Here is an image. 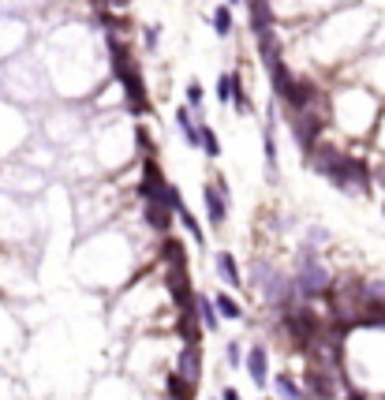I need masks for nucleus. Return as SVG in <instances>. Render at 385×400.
<instances>
[{"instance_id":"obj_1","label":"nucleus","mask_w":385,"mask_h":400,"mask_svg":"<svg viewBox=\"0 0 385 400\" xmlns=\"http://www.w3.org/2000/svg\"><path fill=\"white\" fill-rule=\"evenodd\" d=\"M381 109V98H374L370 90H340L329 98V127H340L344 135L363 139L374 131V120Z\"/></svg>"},{"instance_id":"obj_2","label":"nucleus","mask_w":385,"mask_h":400,"mask_svg":"<svg viewBox=\"0 0 385 400\" xmlns=\"http://www.w3.org/2000/svg\"><path fill=\"white\" fill-rule=\"evenodd\" d=\"M292 285H296L299 299H314V296H326L329 288H333V270L322 262L318 255V247H307L303 244L296 251V265H292Z\"/></svg>"},{"instance_id":"obj_3","label":"nucleus","mask_w":385,"mask_h":400,"mask_svg":"<svg viewBox=\"0 0 385 400\" xmlns=\"http://www.w3.org/2000/svg\"><path fill=\"white\" fill-rule=\"evenodd\" d=\"M229 198H232V191L224 188L221 176L202 183V206H206V221H209V229L214 232H221L224 221H229Z\"/></svg>"},{"instance_id":"obj_4","label":"nucleus","mask_w":385,"mask_h":400,"mask_svg":"<svg viewBox=\"0 0 385 400\" xmlns=\"http://www.w3.org/2000/svg\"><path fill=\"white\" fill-rule=\"evenodd\" d=\"M168 370L198 385V382H202V348H198V344H183L180 355L172 359V367H168Z\"/></svg>"},{"instance_id":"obj_5","label":"nucleus","mask_w":385,"mask_h":400,"mask_svg":"<svg viewBox=\"0 0 385 400\" xmlns=\"http://www.w3.org/2000/svg\"><path fill=\"white\" fill-rule=\"evenodd\" d=\"M243 370L251 375V382H255V389L262 393L265 385H270V352H265L262 344H251L243 352Z\"/></svg>"},{"instance_id":"obj_6","label":"nucleus","mask_w":385,"mask_h":400,"mask_svg":"<svg viewBox=\"0 0 385 400\" xmlns=\"http://www.w3.org/2000/svg\"><path fill=\"white\" fill-rule=\"evenodd\" d=\"M262 161H265L270 180H277V109H273V105H270L265 124H262Z\"/></svg>"},{"instance_id":"obj_7","label":"nucleus","mask_w":385,"mask_h":400,"mask_svg":"<svg viewBox=\"0 0 385 400\" xmlns=\"http://www.w3.org/2000/svg\"><path fill=\"white\" fill-rule=\"evenodd\" d=\"M214 270H217V277H221V281L229 285L232 292H240V288L247 285V277L240 273V262L232 258V251H217V255H214Z\"/></svg>"},{"instance_id":"obj_8","label":"nucleus","mask_w":385,"mask_h":400,"mask_svg":"<svg viewBox=\"0 0 385 400\" xmlns=\"http://www.w3.org/2000/svg\"><path fill=\"white\" fill-rule=\"evenodd\" d=\"M172 120H176V131H180V139L191 146V150H198V120L202 116H195L188 105H176L172 109Z\"/></svg>"},{"instance_id":"obj_9","label":"nucleus","mask_w":385,"mask_h":400,"mask_svg":"<svg viewBox=\"0 0 385 400\" xmlns=\"http://www.w3.org/2000/svg\"><path fill=\"white\" fill-rule=\"evenodd\" d=\"M273 385H277V396L281 400H311L307 389H303V382L292 375V370H281V375L273 378Z\"/></svg>"},{"instance_id":"obj_10","label":"nucleus","mask_w":385,"mask_h":400,"mask_svg":"<svg viewBox=\"0 0 385 400\" xmlns=\"http://www.w3.org/2000/svg\"><path fill=\"white\" fill-rule=\"evenodd\" d=\"M195 314H198V322H202L206 333H217L221 314H217V303L209 299V296H198V292H195Z\"/></svg>"},{"instance_id":"obj_11","label":"nucleus","mask_w":385,"mask_h":400,"mask_svg":"<svg viewBox=\"0 0 385 400\" xmlns=\"http://www.w3.org/2000/svg\"><path fill=\"white\" fill-rule=\"evenodd\" d=\"M214 303H217V314L224 318V322H243V318H247L243 303L236 299V296H229V292H217V296H214Z\"/></svg>"},{"instance_id":"obj_12","label":"nucleus","mask_w":385,"mask_h":400,"mask_svg":"<svg viewBox=\"0 0 385 400\" xmlns=\"http://www.w3.org/2000/svg\"><path fill=\"white\" fill-rule=\"evenodd\" d=\"M198 150H202L209 161H217L221 157V139H217V131L206 124V120H198Z\"/></svg>"},{"instance_id":"obj_13","label":"nucleus","mask_w":385,"mask_h":400,"mask_svg":"<svg viewBox=\"0 0 385 400\" xmlns=\"http://www.w3.org/2000/svg\"><path fill=\"white\" fill-rule=\"evenodd\" d=\"M176 221H180L183 229L191 232V239H195V244H202V247H206V229H202V221H198V217H195V213H191L188 206H183V202L176 206Z\"/></svg>"},{"instance_id":"obj_14","label":"nucleus","mask_w":385,"mask_h":400,"mask_svg":"<svg viewBox=\"0 0 385 400\" xmlns=\"http://www.w3.org/2000/svg\"><path fill=\"white\" fill-rule=\"evenodd\" d=\"M188 109L195 116H202V109H206V90H202L198 79H191V83H188Z\"/></svg>"},{"instance_id":"obj_15","label":"nucleus","mask_w":385,"mask_h":400,"mask_svg":"<svg viewBox=\"0 0 385 400\" xmlns=\"http://www.w3.org/2000/svg\"><path fill=\"white\" fill-rule=\"evenodd\" d=\"M214 30L217 38H232V4H221L214 11Z\"/></svg>"},{"instance_id":"obj_16","label":"nucleus","mask_w":385,"mask_h":400,"mask_svg":"<svg viewBox=\"0 0 385 400\" xmlns=\"http://www.w3.org/2000/svg\"><path fill=\"white\" fill-rule=\"evenodd\" d=\"M217 101L224 105V109H232V72L217 75Z\"/></svg>"},{"instance_id":"obj_17","label":"nucleus","mask_w":385,"mask_h":400,"mask_svg":"<svg viewBox=\"0 0 385 400\" xmlns=\"http://www.w3.org/2000/svg\"><path fill=\"white\" fill-rule=\"evenodd\" d=\"M224 363H229L232 370H243V344H240V341H229V344H224Z\"/></svg>"},{"instance_id":"obj_18","label":"nucleus","mask_w":385,"mask_h":400,"mask_svg":"<svg viewBox=\"0 0 385 400\" xmlns=\"http://www.w3.org/2000/svg\"><path fill=\"white\" fill-rule=\"evenodd\" d=\"M370 135H374V142L385 150V101H381V109H378V120H374V131H370Z\"/></svg>"},{"instance_id":"obj_19","label":"nucleus","mask_w":385,"mask_h":400,"mask_svg":"<svg viewBox=\"0 0 385 400\" xmlns=\"http://www.w3.org/2000/svg\"><path fill=\"white\" fill-rule=\"evenodd\" d=\"M318 244H329V232L322 229V224H311L307 229V247H318Z\"/></svg>"},{"instance_id":"obj_20","label":"nucleus","mask_w":385,"mask_h":400,"mask_svg":"<svg viewBox=\"0 0 385 400\" xmlns=\"http://www.w3.org/2000/svg\"><path fill=\"white\" fill-rule=\"evenodd\" d=\"M157 34H161V30H157V26H146V49H157Z\"/></svg>"},{"instance_id":"obj_21","label":"nucleus","mask_w":385,"mask_h":400,"mask_svg":"<svg viewBox=\"0 0 385 400\" xmlns=\"http://www.w3.org/2000/svg\"><path fill=\"white\" fill-rule=\"evenodd\" d=\"M221 400H243V396H240V389H232V385H224V389H221Z\"/></svg>"},{"instance_id":"obj_22","label":"nucleus","mask_w":385,"mask_h":400,"mask_svg":"<svg viewBox=\"0 0 385 400\" xmlns=\"http://www.w3.org/2000/svg\"><path fill=\"white\" fill-rule=\"evenodd\" d=\"M224 4H232V8H240V4H243V0H224Z\"/></svg>"}]
</instances>
